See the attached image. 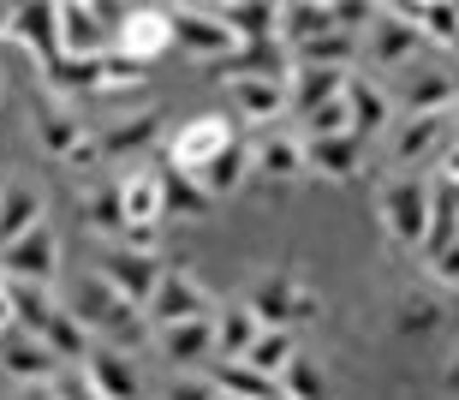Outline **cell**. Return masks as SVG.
Wrapping results in <instances>:
<instances>
[{"instance_id": "1", "label": "cell", "mask_w": 459, "mask_h": 400, "mask_svg": "<svg viewBox=\"0 0 459 400\" xmlns=\"http://www.w3.org/2000/svg\"><path fill=\"white\" fill-rule=\"evenodd\" d=\"M168 48H173V13L132 6V13L119 18V30H114V54L119 60L143 66V60H155V54H168Z\"/></svg>"}, {"instance_id": "2", "label": "cell", "mask_w": 459, "mask_h": 400, "mask_svg": "<svg viewBox=\"0 0 459 400\" xmlns=\"http://www.w3.org/2000/svg\"><path fill=\"white\" fill-rule=\"evenodd\" d=\"M429 209H436V197L418 179H394L388 192H382V227L400 245H418V239H429Z\"/></svg>"}, {"instance_id": "3", "label": "cell", "mask_w": 459, "mask_h": 400, "mask_svg": "<svg viewBox=\"0 0 459 400\" xmlns=\"http://www.w3.org/2000/svg\"><path fill=\"white\" fill-rule=\"evenodd\" d=\"M233 150V126L221 114H197V120L179 126V138H173V168H186V174H204L209 161H221Z\"/></svg>"}, {"instance_id": "4", "label": "cell", "mask_w": 459, "mask_h": 400, "mask_svg": "<svg viewBox=\"0 0 459 400\" xmlns=\"http://www.w3.org/2000/svg\"><path fill=\"white\" fill-rule=\"evenodd\" d=\"M119 6H60V60H102V24L119 30Z\"/></svg>"}, {"instance_id": "5", "label": "cell", "mask_w": 459, "mask_h": 400, "mask_svg": "<svg viewBox=\"0 0 459 400\" xmlns=\"http://www.w3.org/2000/svg\"><path fill=\"white\" fill-rule=\"evenodd\" d=\"M209 311H215V305H209V293L186 275V269H173V275L155 281V293H150V317L161 323V329H173V323H197V317H209Z\"/></svg>"}, {"instance_id": "6", "label": "cell", "mask_w": 459, "mask_h": 400, "mask_svg": "<svg viewBox=\"0 0 459 400\" xmlns=\"http://www.w3.org/2000/svg\"><path fill=\"white\" fill-rule=\"evenodd\" d=\"M227 96H233L238 120L269 126L274 114L287 108V78H269V72H238V78H227Z\"/></svg>"}, {"instance_id": "7", "label": "cell", "mask_w": 459, "mask_h": 400, "mask_svg": "<svg viewBox=\"0 0 459 400\" xmlns=\"http://www.w3.org/2000/svg\"><path fill=\"white\" fill-rule=\"evenodd\" d=\"M54 251H60V245H54L48 227H30L24 239L0 245V275L6 281H36V287H42V281L54 275Z\"/></svg>"}, {"instance_id": "8", "label": "cell", "mask_w": 459, "mask_h": 400, "mask_svg": "<svg viewBox=\"0 0 459 400\" xmlns=\"http://www.w3.org/2000/svg\"><path fill=\"white\" fill-rule=\"evenodd\" d=\"M0 370H6V377H18V383L48 388L54 377H60V359L48 352V341H42V335H13V341L0 347Z\"/></svg>"}, {"instance_id": "9", "label": "cell", "mask_w": 459, "mask_h": 400, "mask_svg": "<svg viewBox=\"0 0 459 400\" xmlns=\"http://www.w3.org/2000/svg\"><path fill=\"white\" fill-rule=\"evenodd\" d=\"M119 215H126V227H155L168 215V174L119 179Z\"/></svg>"}, {"instance_id": "10", "label": "cell", "mask_w": 459, "mask_h": 400, "mask_svg": "<svg viewBox=\"0 0 459 400\" xmlns=\"http://www.w3.org/2000/svg\"><path fill=\"white\" fill-rule=\"evenodd\" d=\"M96 275L108 281V287H114L119 299H126V305H150V293H155V263L143 257V251H114V257L102 263V269H96Z\"/></svg>"}, {"instance_id": "11", "label": "cell", "mask_w": 459, "mask_h": 400, "mask_svg": "<svg viewBox=\"0 0 459 400\" xmlns=\"http://www.w3.org/2000/svg\"><path fill=\"white\" fill-rule=\"evenodd\" d=\"M72 317H78L84 329H114V335H126V323H132V305H126V299H119L102 275H90L84 287H78V311H72Z\"/></svg>"}, {"instance_id": "12", "label": "cell", "mask_w": 459, "mask_h": 400, "mask_svg": "<svg viewBox=\"0 0 459 400\" xmlns=\"http://www.w3.org/2000/svg\"><path fill=\"white\" fill-rule=\"evenodd\" d=\"M84 395L90 400H137V370L119 352H90L84 359Z\"/></svg>"}, {"instance_id": "13", "label": "cell", "mask_w": 459, "mask_h": 400, "mask_svg": "<svg viewBox=\"0 0 459 400\" xmlns=\"http://www.w3.org/2000/svg\"><path fill=\"white\" fill-rule=\"evenodd\" d=\"M341 90H346V78H341V72H328V66H292L287 72V108H299L305 120L323 102H334Z\"/></svg>"}, {"instance_id": "14", "label": "cell", "mask_w": 459, "mask_h": 400, "mask_svg": "<svg viewBox=\"0 0 459 400\" xmlns=\"http://www.w3.org/2000/svg\"><path fill=\"white\" fill-rule=\"evenodd\" d=\"M418 54V24H411L400 6H382V24H376V60L382 66H400Z\"/></svg>"}, {"instance_id": "15", "label": "cell", "mask_w": 459, "mask_h": 400, "mask_svg": "<svg viewBox=\"0 0 459 400\" xmlns=\"http://www.w3.org/2000/svg\"><path fill=\"white\" fill-rule=\"evenodd\" d=\"M30 227H42V197H36L30 186H6V192H0V245L24 239Z\"/></svg>"}, {"instance_id": "16", "label": "cell", "mask_w": 459, "mask_h": 400, "mask_svg": "<svg viewBox=\"0 0 459 400\" xmlns=\"http://www.w3.org/2000/svg\"><path fill=\"white\" fill-rule=\"evenodd\" d=\"M292 305H299V287H292L287 275H269L251 293V317L263 323V329H287V323H292Z\"/></svg>"}, {"instance_id": "17", "label": "cell", "mask_w": 459, "mask_h": 400, "mask_svg": "<svg viewBox=\"0 0 459 400\" xmlns=\"http://www.w3.org/2000/svg\"><path fill=\"white\" fill-rule=\"evenodd\" d=\"M209 383H215V395H227V400H269L274 395V383L256 377L245 359H221V365L209 370Z\"/></svg>"}, {"instance_id": "18", "label": "cell", "mask_w": 459, "mask_h": 400, "mask_svg": "<svg viewBox=\"0 0 459 400\" xmlns=\"http://www.w3.org/2000/svg\"><path fill=\"white\" fill-rule=\"evenodd\" d=\"M173 42H191L197 54H227L233 48V30L221 18H204V13H173Z\"/></svg>"}, {"instance_id": "19", "label": "cell", "mask_w": 459, "mask_h": 400, "mask_svg": "<svg viewBox=\"0 0 459 400\" xmlns=\"http://www.w3.org/2000/svg\"><path fill=\"white\" fill-rule=\"evenodd\" d=\"M292 352H299L292 329H263V335L251 341V352H245V365H251L256 377H281V370L292 365Z\"/></svg>"}, {"instance_id": "20", "label": "cell", "mask_w": 459, "mask_h": 400, "mask_svg": "<svg viewBox=\"0 0 459 400\" xmlns=\"http://www.w3.org/2000/svg\"><path fill=\"white\" fill-rule=\"evenodd\" d=\"M305 168H323V174L346 179L358 168V138H310L305 143Z\"/></svg>"}, {"instance_id": "21", "label": "cell", "mask_w": 459, "mask_h": 400, "mask_svg": "<svg viewBox=\"0 0 459 400\" xmlns=\"http://www.w3.org/2000/svg\"><path fill=\"white\" fill-rule=\"evenodd\" d=\"M256 335H263V323L251 317V305H245V311H221V323H215V347H221V359H245Z\"/></svg>"}, {"instance_id": "22", "label": "cell", "mask_w": 459, "mask_h": 400, "mask_svg": "<svg viewBox=\"0 0 459 400\" xmlns=\"http://www.w3.org/2000/svg\"><path fill=\"white\" fill-rule=\"evenodd\" d=\"M251 161L263 168V174L274 179H292V174H305V143H292V138H263L251 150Z\"/></svg>"}, {"instance_id": "23", "label": "cell", "mask_w": 459, "mask_h": 400, "mask_svg": "<svg viewBox=\"0 0 459 400\" xmlns=\"http://www.w3.org/2000/svg\"><path fill=\"white\" fill-rule=\"evenodd\" d=\"M161 341H168V359H204V352L215 347V317L173 323V329H161Z\"/></svg>"}, {"instance_id": "24", "label": "cell", "mask_w": 459, "mask_h": 400, "mask_svg": "<svg viewBox=\"0 0 459 400\" xmlns=\"http://www.w3.org/2000/svg\"><path fill=\"white\" fill-rule=\"evenodd\" d=\"M447 120H454V114H411V126L400 132V161H418V156H429V150L442 143Z\"/></svg>"}, {"instance_id": "25", "label": "cell", "mask_w": 459, "mask_h": 400, "mask_svg": "<svg viewBox=\"0 0 459 400\" xmlns=\"http://www.w3.org/2000/svg\"><path fill=\"white\" fill-rule=\"evenodd\" d=\"M328 30H334V6H281V36H292V48Z\"/></svg>"}, {"instance_id": "26", "label": "cell", "mask_w": 459, "mask_h": 400, "mask_svg": "<svg viewBox=\"0 0 459 400\" xmlns=\"http://www.w3.org/2000/svg\"><path fill=\"white\" fill-rule=\"evenodd\" d=\"M281 388H287V400H323L328 395V377L316 359H305V352H292V365L281 370Z\"/></svg>"}, {"instance_id": "27", "label": "cell", "mask_w": 459, "mask_h": 400, "mask_svg": "<svg viewBox=\"0 0 459 400\" xmlns=\"http://www.w3.org/2000/svg\"><path fill=\"white\" fill-rule=\"evenodd\" d=\"M299 66H328L341 72V60H352V36L346 30H328V36H310V42H299Z\"/></svg>"}, {"instance_id": "28", "label": "cell", "mask_w": 459, "mask_h": 400, "mask_svg": "<svg viewBox=\"0 0 459 400\" xmlns=\"http://www.w3.org/2000/svg\"><path fill=\"white\" fill-rule=\"evenodd\" d=\"M209 204H215V197L197 186V174H186V168H173V174H168V215H191V222H197Z\"/></svg>"}, {"instance_id": "29", "label": "cell", "mask_w": 459, "mask_h": 400, "mask_svg": "<svg viewBox=\"0 0 459 400\" xmlns=\"http://www.w3.org/2000/svg\"><path fill=\"white\" fill-rule=\"evenodd\" d=\"M418 24V36H436L447 48H459V6H400Z\"/></svg>"}, {"instance_id": "30", "label": "cell", "mask_w": 459, "mask_h": 400, "mask_svg": "<svg viewBox=\"0 0 459 400\" xmlns=\"http://www.w3.org/2000/svg\"><path fill=\"white\" fill-rule=\"evenodd\" d=\"M221 24L233 36H269V30H281V6H221Z\"/></svg>"}, {"instance_id": "31", "label": "cell", "mask_w": 459, "mask_h": 400, "mask_svg": "<svg viewBox=\"0 0 459 400\" xmlns=\"http://www.w3.org/2000/svg\"><path fill=\"white\" fill-rule=\"evenodd\" d=\"M310 138H358V120H352V102H346V90L334 102H323L310 114Z\"/></svg>"}, {"instance_id": "32", "label": "cell", "mask_w": 459, "mask_h": 400, "mask_svg": "<svg viewBox=\"0 0 459 400\" xmlns=\"http://www.w3.org/2000/svg\"><path fill=\"white\" fill-rule=\"evenodd\" d=\"M245 168H251V156H245V150H238V143H233V150H227L221 161H209L204 174H197V186H204L209 197H221V192H233L238 179H245Z\"/></svg>"}, {"instance_id": "33", "label": "cell", "mask_w": 459, "mask_h": 400, "mask_svg": "<svg viewBox=\"0 0 459 400\" xmlns=\"http://www.w3.org/2000/svg\"><path fill=\"white\" fill-rule=\"evenodd\" d=\"M42 341H48L54 359H90V347H84V341H90L84 323H78V317H66V311L48 323V335H42Z\"/></svg>"}, {"instance_id": "34", "label": "cell", "mask_w": 459, "mask_h": 400, "mask_svg": "<svg viewBox=\"0 0 459 400\" xmlns=\"http://www.w3.org/2000/svg\"><path fill=\"white\" fill-rule=\"evenodd\" d=\"M155 138V114H137V120H119L102 132V156H119V150H137V143Z\"/></svg>"}, {"instance_id": "35", "label": "cell", "mask_w": 459, "mask_h": 400, "mask_svg": "<svg viewBox=\"0 0 459 400\" xmlns=\"http://www.w3.org/2000/svg\"><path fill=\"white\" fill-rule=\"evenodd\" d=\"M346 102H352V120L358 132H370V126H382V114H388V96L376 84H346Z\"/></svg>"}, {"instance_id": "36", "label": "cell", "mask_w": 459, "mask_h": 400, "mask_svg": "<svg viewBox=\"0 0 459 400\" xmlns=\"http://www.w3.org/2000/svg\"><path fill=\"white\" fill-rule=\"evenodd\" d=\"M78 138H84V132H78V120H72L66 108H54L48 120H42V143H48V150H54L60 161L72 156V143H78Z\"/></svg>"}, {"instance_id": "37", "label": "cell", "mask_w": 459, "mask_h": 400, "mask_svg": "<svg viewBox=\"0 0 459 400\" xmlns=\"http://www.w3.org/2000/svg\"><path fill=\"white\" fill-rule=\"evenodd\" d=\"M132 90V84H143V72L132 66V60H119V54H102V90Z\"/></svg>"}, {"instance_id": "38", "label": "cell", "mask_w": 459, "mask_h": 400, "mask_svg": "<svg viewBox=\"0 0 459 400\" xmlns=\"http://www.w3.org/2000/svg\"><path fill=\"white\" fill-rule=\"evenodd\" d=\"M96 161H102V138H90V132H84V138L72 143L66 168H72V174H96Z\"/></svg>"}, {"instance_id": "39", "label": "cell", "mask_w": 459, "mask_h": 400, "mask_svg": "<svg viewBox=\"0 0 459 400\" xmlns=\"http://www.w3.org/2000/svg\"><path fill=\"white\" fill-rule=\"evenodd\" d=\"M168 400H221V395H215L209 377H179V383L168 388Z\"/></svg>"}, {"instance_id": "40", "label": "cell", "mask_w": 459, "mask_h": 400, "mask_svg": "<svg viewBox=\"0 0 459 400\" xmlns=\"http://www.w3.org/2000/svg\"><path fill=\"white\" fill-rule=\"evenodd\" d=\"M436 275H442V281H459V239H447L442 251H436Z\"/></svg>"}, {"instance_id": "41", "label": "cell", "mask_w": 459, "mask_h": 400, "mask_svg": "<svg viewBox=\"0 0 459 400\" xmlns=\"http://www.w3.org/2000/svg\"><path fill=\"white\" fill-rule=\"evenodd\" d=\"M400 323H406V329H429V323H436V305H424V299H418V305H406V317H400Z\"/></svg>"}, {"instance_id": "42", "label": "cell", "mask_w": 459, "mask_h": 400, "mask_svg": "<svg viewBox=\"0 0 459 400\" xmlns=\"http://www.w3.org/2000/svg\"><path fill=\"white\" fill-rule=\"evenodd\" d=\"M0 329H13V299H6V275H0Z\"/></svg>"}, {"instance_id": "43", "label": "cell", "mask_w": 459, "mask_h": 400, "mask_svg": "<svg viewBox=\"0 0 459 400\" xmlns=\"http://www.w3.org/2000/svg\"><path fill=\"white\" fill-rule=\"evenodd\" d=\"M447 186H459V143L447 150Z\"/></svg>"}, {"instance_id": "44", "label": "cell", "mask_w": 459, "mask_h": 400, "mask_svg": "<svg viewBox=\"0 0 459 400\" xmlns=\"http://www.w3.org/2000/svg\"><path fill=\"white\" fill-rule=\"evenodd\" d=\"M6 24H13V6H0V36H6Z\"/></svg>"}, {"instance_id": "45", "label": "cell", "mask_w": 459, "mask_h": 400, "mask_svg": "<svg viewBox=\"0 0 459 400\" xmlns=\"http://www.w3.org/2000/svg\"><path fill=\"white\" fill-rule=\"evenodd\" d=\"M447 383H454V388H459V365H447Z\"/></svg>"}, {"instance_id": "46", "label": "cell", "mask_w": 459, "mask_h": 400, "mask_svg": "<svg viewBox=\"0 0 459 400\" xmlns=\"http://www.w3.org/2000/svg\"><path fill=\"white\" fill-rule=\"evenodd\" d=\"M454 120H459V102H454Z\"/></svg>"}, {"instance_id": "47", "label": "cell", "mask_w": 459, "mask_h": 400, "mask_svg": "<svg viewBox=\"0 0 459 400\" xmlns=\"http://www.w3.org/2000/svg\"><path fill=\"white\" fill-rule=\"evenodd\" d=\"M221 400H227V395H221Z\"/></svg>"}]
</instances>
